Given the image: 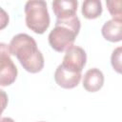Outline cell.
Instances as JSON below:
<instances>
[{
  "mask_svg": "<svg viewBox=\"0 0 122 122\" xmlns=\"http://www.w3.org/2000/svg\"><path fill=\"white\" fill-rule=\"evenodd\" d=\"M10 52L21 66L30 73H37L44 68V56L38 50L36 41L27 33L14 35L9 44Z\"/></svg>",
  "mask_w": 122,
  "mask_h": 122,
  "instance_id": "obj_1",
  "label": "cell"
},
{
  "mask_svg": "<svg viewBox=\"0 0 122 122\" xmlns=\"http://www.w3.org/2000/svg\"><path fill=\"white\" fill-rule=\"evenodd\" d=\"M80 28L81 23L77 15L64 20L56 19L55 26L51 30L48 37L51 47L55 51H65L68 48L73 45Z\"/></svg>",
  "mask_w": 122,
  "mask_h": 122,
  "instance_id": "obj_2",
  "label": "cell"
},
{
  "mask_svg": "<svg viewBox=\"0 0 122 122\" xmlns=\"http://www.w3.org/2000/svg\"><path fill=\"white\" fill-rule=\"evenodd\" d=\"M25 20L27 27L37 34L44 33L51 22L47 3L43 0H30L25 4Z\"/></svg>",
  "mask_w": 122,
  "mask_h": 122,
  "instance_id": "obj_3",
  "label": "cell"
},
{
  "mask_svg": "<svg viewBox=\"0 0 122 122\" xmlns=\"http://www.w3.org/2000/svg\"><path fill=\"white\" fill-rule=\"evenodd\" d=\"M9 45L0 42V86L11 85L17 77V68L10 58Z\"/></svg>",
  "mask_w": 122,
  "mask_h": 122,
  "instance_id": "obj_4",
  "label": "cell"
},
{
  "mask_svg": "<svg viewBox=\"0 0 122 122\" xmlns=\"http://www.w3.org/2000/svg\"><path fill=\"white\" fill-rule=\"evenodd\" d=\"M65 51L66 52L61 65L73 71L81 72L87 62V53L84 49L72 45Z\"/></svg>",
  "mask_w": 122,
  "mask_h": 122,
  "instance_id": "obj_5",
  "label": "cell"
},
{
  "mask_svg": "<svg viewBox=\"0 0 122 122\" xmlns=\"http://www.w3.org/2000/svg\"><path fill=\"white\" fill-rule=\"evenodd\" d=\"M54 80L63 89H73L81 80V72L69 70L60 64L54 71Z\"/></svg>",
  "mask_w": 122,
  "mask_h": 122,
  "instance_id": "obj_6",
  "label": "cell"
},
{
  "mask_svg": "<svg viewBox=\"0 0 122 122\" xmlns=\"http://www.w3.org/2000/svg\"><path fill=\"white\" fill-rule=\"evenodd\" d=\"M78 2L75 0H57L52 2V10L59 20H64L76 15Z\"/></svg>",
  "mask_w": 122,
  "mask_h": 122,
  "instance_id": "obj_7",
  "label": "cell"
},
{
  "mask_svg": "<svg viewBox=\"0 0 122 122\" xmlns=\"http://www.w3.org/2000/svg\"><path fill=\"white\" fill-rule=\"evenodd\" d=\"M104 85V74L96 68L88 70L83 77V87L87 92H95Z\"/></svg>",
  "mask_w": 122,
  "mask_h": 122,
  "instance_id": "obj_8",
  "label": "cell"
},
{
  "mask_svg": "<svg viewBox=\"0 0 122 122\" xmlns=\"http://www.w3.org/2000/svg\"><path fill=\"white\" fill-rule=\"evenodd\" d=\"M103 37L110 42H119L122 39V21L111 19L104 23L101 29Z\"/></svg>",
  "mask_w": 122,
  "mask_h": 122,
  "instance_id": "obj_9",
  "label": "cell"
},
{
  "mask_svg": "<svg viewBox=\"0 0 122 122\" xmlns=\"http://www.w3.org/2000/svg\"><path fill=\"white\" fill-rule=\"evenodd\" d=\"M103 11L100 0H86L82 4L81 12L87 19H95L101 15Z\"/></svg>",
  "mask_w": 122,
  "mask_h": 122,
  "instance_id": "obj_10",
  "label": "cell"
},
{
  "mask_svg": "<svg viewBox=\"0 0 122 122\" xmlns=\"http://www.w3.org/2000/svg\"><path fill=\"white\" fill-rule=\"evenodd\" d=\"M106 5H107L110 14L112 16V19L122 21V10H121L122 2L121 0L106 1Z\"/></svg>",
  "mask_w": 122,
  "mask_h": 122,
  "instance_id": "obj_11",
  "label": "cell"
},
{
  "mask_svg": "<svg viewBox=\"0 0 122 122\" xmlns=\"http://www.w3.org/2000/svg\"><path fill=\"white\" fill-rule=\"evenodd\" d=\"M121 51H122V48L117 47L115 50H113L111 56L112 66L113 70L118 73H121Z\"/></svg>",
  "mask_w": 122,
  "mask_h": 122,
  "instance_id": "obj_12",
  "label": "cell"
},
{
  "mask_svg": "<svg viewBox=\"0 0 122 122\" xmlns=\"http://www.w3.org/2000/svg\"><path fill=\"white\" fill-rule=\"evenodd\" d=\"M9 21H10V17L8 12L3 8L0 7V30L5 29L8 26Z\"/></svg>",
  "mask_w": 122,
  "mask_h": 122,
  "instance_id": "obj_13",
  "label": "cell"
},
{
  "mask_svg": "<svg viewBox=\"0 0 122 122\" xmlns=\"http://www.w3.org/2000/svg\"><path fill=\"white\" fill-rule=\"evenodd\" d=\"M8 102H9V98H8L6 92L3 91L2 89H0V116H1L2 112H4V110L6 109Z\"/></svg>",
  "mask_w": 122,
  "mask_h": 122,
  "instance_id": "obj_14",
  "label": "cell"
},
{
  "mask_svg": "<svg viewBox=\"0 0 122 122\" xmlns=\"http://www.w3.org/2000/svg\"><path fill=\"white\" fill-rule=\"evenodd\" d=\"M0 122H15V121L10 117H2L0 118Z\"/></svg>",
  "mask_w": 122,
  "mask_h": 122,
  "instance_id": "obj_15",
  "label": "cell"
},
{
  "mask_svg": "<svg viewBox=\"0 0 122 122\" xmlns=\"http://www.w3.org/2000/svg\"><path fill=\"white\" fill-rule=\"evenodd\" d=\"M40 122H44V121H40Z\"/></svg>",
  "mask_w": 122,
  "mask_h": 122,
  "instance_id": "obj_16",
  "label": "cell"
}]
</instances>
